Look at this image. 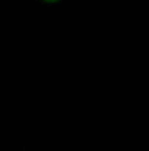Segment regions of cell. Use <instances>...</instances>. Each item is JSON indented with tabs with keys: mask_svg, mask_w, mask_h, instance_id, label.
Listing matches in <instances>:
<instances>
[{
	"mask_svg": "<svg viewBox=\"0 0 149 151\" xmlns=\"http://www.w3.org/2000/svg\"><path fill=\"white\" fill-rule=\"evenodd\" d=\"M40 2H46V4H56V2H62V0H40Z\"/></svg>",
	"mask_w": 149,
	"mask_h": 151,
	"instance_id": "cell-1",
	"label": "cell"
}]
</instances>
